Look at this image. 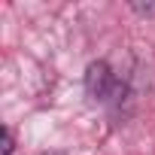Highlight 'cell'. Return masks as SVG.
<instances>
[{
	"label": "cell",
	"mask_w": 155,
	"mask_h": 155,
	"mask_svg": "<svg viewBox=\"0 0 155 155\" xmlns=\"http://www.w3.org/2000/svg\"><path fill=\"white\" fill-rule=\"evenodd\" d=\"M85 94L97 104H113L119 107L122 94H128L125 82L113 73V67L107 61H91L85 67Z\"/></svg>",
	"instance_id": "obj_1"
},
{
	"label": "cell",
	"mask_w": 155,
	"mask_h": 155,
	"mask_svg": "<svg viewBox=\"0 0 155 155\" xmlns=\"http://www.w3.org/2000/svg\"><path fill=\"white\" fill-rule=\"evenodd\" d=\"M12 152H15V134L9 128H3V152L0 155H12Z\"/></svg>",
	"instance_id": "obj_2"
},
{
	"label": "cell",
	"mask_w": 155,
	"mask_h": 155,
	"mask_svg": "<svg viewBox=\"0 0 155 155\" xmlns=\"http://www.w3.org/2000/svg\"><path fill=\"white\" fill-rule=\"evenodd\" d=\"M131 9L140 15H155V3H131Z\"/></svg>",
	"instance_id": "obj_3"
}]
</instances>
